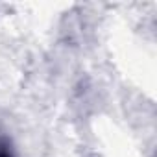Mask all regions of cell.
<instances>
[{"mask_svg":"<svg viewBox=\"0 0 157 157\" xmlns=\"http://www.w3.org/2000/svg\"><path fill=\"white\" fill-rule=\"evenodd\" d=\"M0 157H11V151H10L8 144H0Z\"/></svg>","mask_w":157,"mask_h":157,"instance_id":"1","label":"cell"}]
</instances>
